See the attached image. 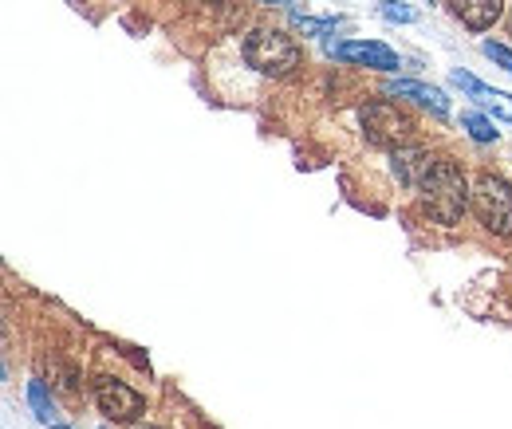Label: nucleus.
<instances>
[{
  "label": "nucleus",
  "instance_id": "1",
  "mask_svg": "<svg viewBox=\"0 0 512 429\" xmlns=\"http://www.w3.org/2000/svg\"><path fill=\"white\" fill-rule=\"evenodd\" d=\"M422 197H426V209L442 221V225H457L465 205H469V185L465 174L453 166V162H434L430 174L422 178Z\"/></svg>",
  "mask_w": 512,
  "mask_h": 429
},
{
  "label": "nucleus",
  "instance_id": "2",
  "mask_svg": "<svg viewBox=\"0 0 512 429\" xmlns=\"http://www.w3.org/2000/svg\"><path fill=\"white\" fill-rule=\"evenodd\" d=\"M245 63L260 75H288L292 67H300V48L276 28H256L245 40Z\"/></svg>",
  "mask_w": 512,
  "mask_h": 429
},
{
  "label": "nucleus",
  "instance_id": "3",
  "mask_svg": "<svg viewBox=\"0 0 512 429\" xmlns=\"http://www.w3.org/2000/svg\"><path fill=\"white\" fill-rule=\"evenodd\" d=\"M473 213L477 221L497 233V237H512V185L497 174H485L473 185Z\"/></svg>",
  "mask_w": 512,
  "mask_h": 429
},
{
  "label": "nucleus",
  "instance_id": "4",
  "mask_svg": "<svg viewBox=\"0 0 512 429\" xmlns=\"http://www.w3.org/2000/svg\"><path fill=\"white\" fill-rule=\"evenodd\" d=\"M410 130H414L410 119L398 107H390V103L363 107V134H367L371 146H406L410 142Z\"/></svg>",
  "mask_w": 512,
  "mask_h": 429
},
{
  "label": "nucleus",
  "instance_id": "5",
  "mask_svg": "<svg viewBox=\"0 0 512 429\" xmlns=\"http://www.w3.org/2000/svg\"><path fill=\"white\" fill-rule=\"evenodd\" d=\"M95 402L111 422H134L146 410V398L119 378H95Z\"/></svg>",
  "mask_w": 512,
  "mask_h": 429
},
{
  "label": "nucleus",
  "instance_id": "6",
  "mask_svg": "<svg viewBox=\"0 0 512 429\" xmlns=\"http://www.w3.org/2000/svg\"><path fill=\"white\" fill-rule=\"evenodd\" d=\"M449 79H453V87H461L469 99H477L485 111H493L501 123H512V95L497 91V87H489V83H481V79H473L469 71H453Z\"/></svg>",
  "mask_w": 512,
  "mask_h": 429
},
{
  "label": "nucleus",
  "instance_id": "7",
  "mask_svg": "<svg viewBox=\"0 0 512 429\" xmlns=\"http://www.w3.org/2000/svg\"><path fill=\"white\" fill-rule=\"evenodd\" d=\"M327 56L347 63H367V67H379V71H398V56L386 48V44H327Z\"/></svg>",
  "mask_w": 512,
  "mask_h": 429
},
{
  "label": "nucleus",
  "instance_id": "8",
  "mask_svg": "<svg viewBox=\"0 0 512 429\" xmlns=\"http://www.w3.org/2000/svg\"><path fill=\"white\" fill-rule=\"evenodd\" d=\"M386 95H398V99H414L422 107H430L434 115H449V99L438 87H426V83H414V79H390L386 83Z\"/></svg>",
  "mask_w": 512,
  "mask_h": 429
},
{
  "label": "nucleus",
  "instance_id": "9",
  "mask_svg": "<svg viewBox=\"0 0 512 429\" xmlns=\"http://www.w3.org/2000/svg\"><path fill=\"white\" fill-rule=\"evenodd\" d=\"M394 174H398V182L402 185H422V178L430 174V154L422 150V146H394Z\"/></svg>",
  "mask_w": 512,
  "mask_h": 429
},
{
  "label": "nucleus",
  "instance_id": "10",
  "mask_svg": "<svg viewBox=\"0 0 512 429\" xmlns=\"http://www.w3.org/2000/svg\"><path fill=\"white\" fill-rule=\"evenodd\" d=\"M449 4H453L457 20H461L465 28L485 32V28H493V20L501 16V4H505V0H449Z\"/></svg>",
  "mask_w": 512,
  "mask_h": 429
},
{
  "label": "nucleus",
  "instance_id": "11",
  "mask_svg": "<svg viewBox=\"0 0 512 429\" xmlns=\"http://www.w3.org/2000/svg\"><path fill=\"white\" fill-rule=\"evenodd\" d=\"M461 126L469 130V138H473V142H497V134H501L497 126L489 123V119H481L477 111H465V115H461Z\"/></svg>",
  "mask_w": 512,
  "mask_h": 429
},
{
  "label": "nucleus",
  "instance_id": "12",
  "mask_svg": "<svg viewBox=\"0 0 512 429\" xmlns=\"http://www.w3.org/2000/svg\"><path fill=\"white\" fill-rule=\"evenodd\" d=\"M379 12H383V20H390V24H414L418 20V12L410 4H402V0H383Z\"/></svg>",
  "mask_w": 512,
  "mask_h": 429
},
{
  "label": "nucleus",
  "instance_id": "13",
  "mask_svg": "<svg viewBox=\"0 0 512 429\" xmlns=\"http://www.w3.org/2000/svg\"><path fill=\"white\" fill-rule=\"evenodd\" d=\"M28 402H32V410H36L40 422H52V402H48L44 382H28Z\"/></svg>",
  "mask_w": 512,
  "mask_h": 429
},
{
  "label": "nucleus",
  "instance_id": "14",
  "mask_svg": "<svg viewBox=\"0 0 512 429\" xmlns=\"http://www.w3.org/2000/svg\"><path fill=\"white\" fill-rule=\"evenodd\" d=\"M292 24L304 28V32H331L335 28V20H312V16H300V12L292 16Z\"/></svg>",
  "mask_w": 512,
  "mask_h": 429
},
{
  "label": "nucleus",
  "instance_id": "15",
  "mask_svg": "<svg viewBox=\"0 0 512 429\" xmlns=\"http://www.w3.org/2000/svg\"><path fill=\"white\" fill-rule=\"evenodd\" d=\"M485 56H489L493 63H501L505 71H512V52L505 48V44H493V40H489V44H485Z\"/></svg>",
  "mask_w": 512,
  "mask_h": 429
},
{
  "label": "nucleus",
  "instance_id": "16",
  "mask_svg": "<svg viewBox=\"0 0 512 429\" xmlns=\"http://www.w3.org/2000/svg\"><path fill=\"white\" fill-rule=\"evenodd\" d=\"M264 4H284V0H264Z\"/></svg>",
  "mask_w": 512,
  "mask_h": 429
},
{
  "label": "nucleus",
  "instance_id": "17",
  "mask_svg": "<svg viewBox=\"0 0 512 429\" xmlns=\"http://www.w3.org/2000/svg\"><path fill=\"white\" fill-rule=\"evenodd\" d=\"M52 429H67V426H52Z\"/></svg>",
  "mask_w": 512,
  "mask_h": 429
},
{
  "label": "nucleus",
  "instance_id": "18",
  "mask_svg": "<svg viewBox=\"0 0 512 429\" xmlns=\"http://www.w3.org/2000/svg\"><path fill=\"white\" fill-rule=\"evenodd\" d=\"M146 429H150V426H146Z\"/></svg>",
  "mask_w": 512,
  "mask_h": 429
}]
</instances>
